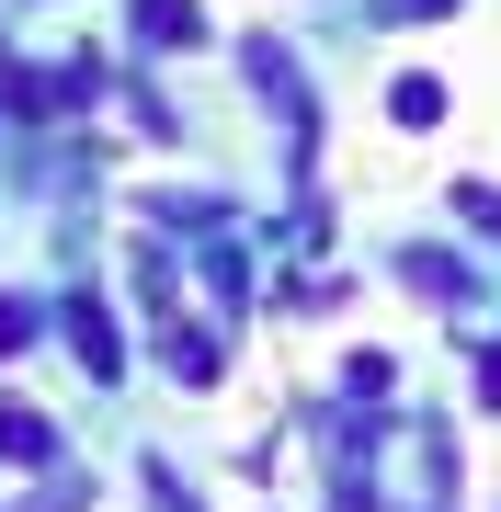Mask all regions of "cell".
Listing matches in <instances>:
<instances>
[{"label": "cell", "instance_id": "6da1fadb", "mask_svg": "<svg viewBox=\"0 0 501 512\" xmlns=\"http://www.w3.org/2000/svg\"><path fill=\"white\" fill-rule=\"evenodd\" d=\"M0 456L12 467H57V421L35 399H12V387H0Z\"/></svg>", "mask_w": 501, "mask_h": 512}, {"label": "cell", "instance_id": "7a4b0ae2", "mask_svg": "<svg viewBox=\"0 0 501 512\" xmlns=\"http://www.w3.org/2000/svg\"><path fill=\"white\" fill-rule=\"evenodd\" d=\"M69 342H80V365H92L103 387H114V376H126V330H114V319H103V296H69Z\"/></svg>", "mask_w": 501, "mask_h": 512}, {"label": "cell", "instance_id": "3957f363", "mask_svg": "<svg viewBox=\"0 0 501 512\" xmlns=\"http://www.w3.org/2000/svg\"><path fill=\"white\" fill-rule=\"evenodd\" d=\"M137 35L149 46H205V12L194 0H137Z\"/></svg>", "mask_w": 501, "mask_h": 512}, {"label": "cell", "instance_id": "277c9868", "mask_svg": "<svg viewBox=\"0 0 501 512\" xmlns=\"http://www.w3.org/2000/svg\"><path fill=\"white\" fill-rule=\"evenodd\" d=\"M12 512H92V478H80V467H46V490L12 501Z\"/></svg>", "mask_w": 501, "mask_h": 512}, {"label": "cell", "instance_id": "5b68a950", "mask_svg": "<svg viewBox=\"0 0 501 512\" xmlns=\"http://www.w3.org/2000/svg\"><path fill=\"white\" fill-rule=\"evenodd\" d=\"M388 114H399V126H445V80H399Z\"/></svg>", "mask_w": 501, "mask_h": 512}, {"label": "cell", "instance_id": "8992f818", "mask_svg": "<svg viewBox=\"0 0 501 512\" xmlns=\"http://www.w3.org/2000/svg\"><path fill=\"white\" fill-rule=\"evenodd\" d=\"M35 342V296H0V353H23Z\"/></svg>", "mask_w": 501, "mask_h": 512}, {"label": "cell", "instance_id": "52a82bcc", "mask_svg": "<svg viewBox=\"0 0 501 512\" xmlns=\"http://www.w3.org/2000/svg\"><path fill=\"white\" fill-rule=\"evenodd\" d=\"M456 205H467V228H490V239H501V194H490V183H456Z\"/></svg>", "mask_w": 501, "mask_h": 512}, {"label": "cell", "instance_id": "ba28073f", "mask_svg": "<svg viewBox=\"0 0 501 512\" xmlns=\"http://www.w3.org/2000/svg\"><path fill=\"white\" fill-rule=\"evenodd\" d=\"M433 12H456V0H388V23H433Z\"/></svg>", "mask_w": 501, "mask_h": 512}]
</instances>
